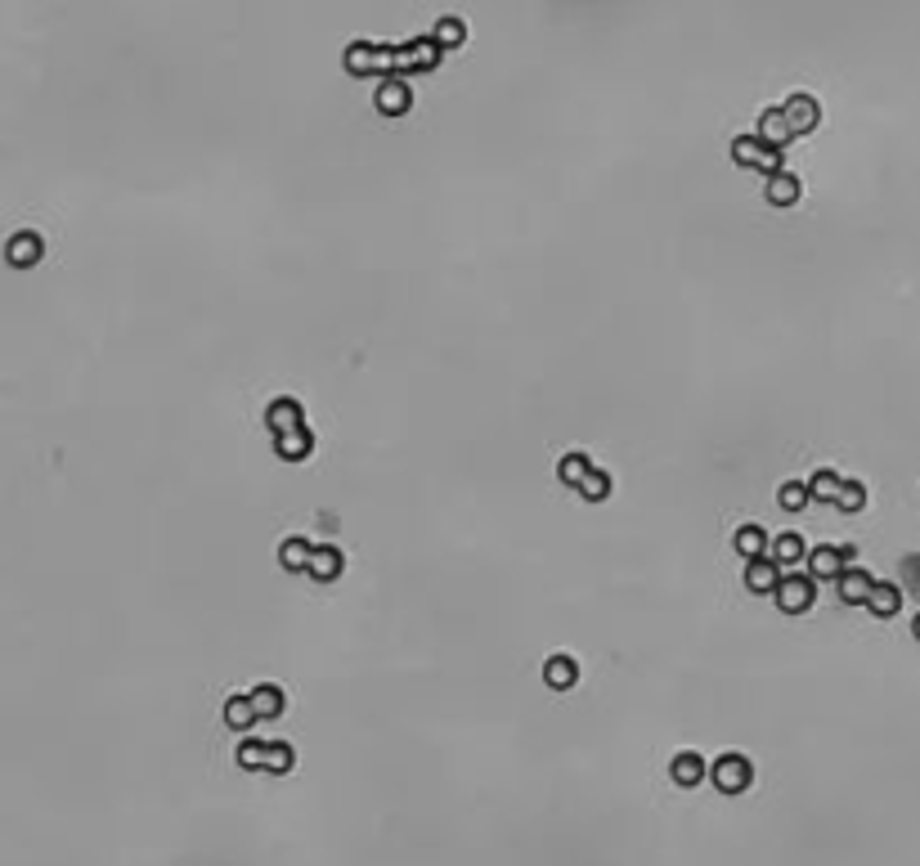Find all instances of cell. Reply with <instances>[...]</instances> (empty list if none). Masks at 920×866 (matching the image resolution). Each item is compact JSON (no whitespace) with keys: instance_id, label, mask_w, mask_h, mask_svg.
I'll return each mask as SVG.
<instances>
[{"instance_id":"obj_1","label":"cell","mask_w":920,"mask_h":866,"mask_svg":"<svg viewBox=\"0 0 920 866\" xmlns=\"http://www.w3.org/2000/svg\"><path fill=\"white\" fill-rule=\"evenodd\" d=\"M732 158H737V167H754V171H763V176H772V171L786 167L782 149L763 144L759 135H737V139H732Z\"/></svg>"},{"instance_id":"obj_2","label":"cell","mask_w":920,"mask_h":866,"mask_svg":"<svg viewBox=\"0 0 920 866\" xmlns=\"http://www.w3.org/2000/svg\"><path fill=\"white\" fill-rule=\"evenodd\" d=\"M346 72H355V77H369V72H386V77H395V50L386 45H369V41H355V45H346Z\"/></svg>"},{"instance_id":"obj_3","label":"cell","mask_w":920,"mask_h":866,"mask_svg":"<svg viewBox=\"0 0 920 866\" xmlns=\"http://www.w3.org/2000/svg\"><path fill=\"white\" fill-rule=\"evenodd\" d=\"M710 776H714V785L723 795H741V790H750V781H754V763L745 754H719Z\"/></svg>"},{"instance_id":"obj_4","label":"cell","mask_w":920,"mask_h":866,"mask_svg":"<svg viewBox=\"0 0 920 866\" xmlns=\"http://www.w3.org/2000/svg\"><path fill=\"white\" fill-rule=\"evenodd\" d=\"M776 606H782L786 615H804L817 597V580L813 574H782V584H776Z\"/></svg>"},{"instance_id":"obj_5","label":"cell","mask_w":920,"mask_h":866,"mask_svg":"<svg viewBox=\"0 0 920 866\" xmlns=\"http://www.w3.org/2000/svg\"><path fill=\"white\" fill-rule=\"evenodd\" d=\"M441 45L436 36H422V41H409V45H395V77L400 72H432L441 63Z\"/></svg>"},{"instance_id":"obj_6","label":"cell","mask_w":920,"mask_h":866,"mask_svg":"<svg viewBox=\"0 0 920 866\" xmlns=\"http://www.w3.org/2000/svg\"><path fill=\"white\" fill-rule=\"evenodd\" d=\"M844 566H854V548L839 543V548H813L808 552V574L813 580H839Z\"/></svg>"},{"instance_id":"obj_7","label":"cell","mask_w":920,"mask_h":866,"mask_svg":"<svg viewBox=\"0 0 920 866\" xmlns=\"http://www.w3.org/2000/svg\"><path fill=\"white\" fill-rule=\"evenodd\" d=\"M373 104H378V113H386V117H404V113L413 108V90H409L404 77H386V82L378 86Z\"/></svg>"},{"instance_id":"obj_8","label":"cell","mask_w":920,"mask_h":866,"mask_svg":"<svg viewBox=\"0 0 920 866\" xmlns=\"http://www.w3.org/2000/svg\"><path fill=\"white\" fill-rule=\"evenodd\" d=\"M782 108H786V121H791L795 135H813L822 126V104L813 95H791Z\"/></svg>"},{"instance_id":"obj_9","label":"cell","mask_w":920,"mask_h":866,"mask_svg":"<svg viewBox=\"0 0 920 866\" xmlns=\"http://www.w3.org/2000/svg\"><path fill=\"white\" fill-rule=\"evenodd\" d=\"M835 589H839V602H848V606H867L876 580H871L867 570H858V566H844V574L835 580Z\"/></svg>"},{"instance_id":"obj_10","label":"cell","mask_w":920,"mask_h":866,"mask_svg":"<svg viewBox=\"0 0 920 866\" xmlns=\"http://www.w3.org/2000/svg\"><path fill=\"white\" fill-rule=\"evenodd\" d=\"M265 426L274 431V436H283V431H297V426H306V413H301V404H297L292 395H278V400L265 409Z\"/></svg>"},{"instance_id":"obj_11","label":"cell","mask_w":920,"mask_h":866,"mask_svg":"<svg viewBox=\"0 0 920 866\" xmlns=\"http://www.w3.org/2000/svg\"><path fill=\"white\" fill-rule=\"evenodd\" d=\"M776 584H782V566H776L772 557L745 561V589L750 593H776Z\"/></svg>"},{"instance_id":"obj_12","label":"cell","mask_w":920,"mask_h":866,"mask_svg":"<svg viewBox=\"0 0 920 866\" xmlns=\"http://www.w3.org/2000/svg\"><path fill=\"white\" fill-rule=\"evenodd\" d=\"M341 570H346L341 548H332V543H315V552H310V574H315V580H319V584H332Z\"/></svg>"},{"instance_id":"obj_13","label":"cell","mask_w":920,"mask_h":866,"mask_svg":"<svg viewBox=\"0 0 920 866\" xmlns=\"http://www.w3.org/2000/svg\"><path fill=\"white\" fill-rule=\"evenodd\" d=\"M759 139L772 144V149H786V144L795 139V130H791V121H786V108H768V113L759 117Z\"/></svg>"},{"instance_id":"obj_14","label":"cell","mask_w":920,"mask_h":866,"mask_svg":"<svg viewBox=\"0 0 920 866\" xmlns=\"http://www.w3.org/2000/svg\"><path fill=\"white\" fill-rule=\"evenodd\" d=\"M274 449L278 458H288V463H301L315 454V436H310V426H297V431H283V436H274Z\"/></svg>"},{"instance_id":"obj_15","label":"cell","mask_w":920,"mask_h":866,"mask_svg":"<svg viewBox=\"0 0 920 866\" xmlns=\"http://www.w3.org/2000/svg\"><path fill=\"white\" fill-rule=\"evenodd\" d=\"M543 683H548L552 691H571V687L580 683V665H575V656H548V665H543Z\"/></svg>"},{"instance_id":"obj_16","label":"cell","mask_w":920,"mask_h":866,"mask_svg":"<svg viewBox=\"0 0 920 866\" xmlns=\"http://www.w3.org/2000/svg\"><path fill=\"white\" fill-rule=\"evenodd\" d=\"M867 611H871L876 620H893V615L902 611V589L876 580V589H871V597H867Z\"/></svg>"},{"instance_id":"obj_17","label":"cell","mask_w":920,"mask_h":866,"mask_svg":"<svg viewBox=\"0 0 920 866\" xmlns=\"http://www.w3.org/2000/svg\"><path fill=\"white\" fill-rule=\"evenodd\" d=\"M768 202H772V207H795V202H799V180H795L786 167L768 176Z\"/></svg>"},{"instance_id":"obj_18","label":"cell","mask_w":920,"mask_h":866,"mask_svg":"<svg viewBox=\"0 0 920 866\" xmlns=\"http://www.w3.org/2000/svg\"><path fill=\"white\" fill-rule=\"evenodd\" d=\"M669 772H674V781H678V785H700L705 776H710V763H705L696 750H682V754L674 759V768H669Z\"/></svg>"},{"instance_id":"obj_19","label":"cell","mask_w":920,"mask_h":866,"mask_svg":"<svg viewBox=\"0 0 920 866\" xmlns=\"http://www.w3.org/2000/svg\"><path fill=\"white\" fill-rule=\"evenodd\" d=\"M247 696H252V709H256V718H278V714H283V705H288V696H283V687H274V683H261V687H252Z\"/></svg>"},{"instance_id":"obj_20","label":"cell","mask_w":920,"mask_h":866,"mask_svg":"<svg viewBox=\"0 0 920 866\" xmlns=\"http://www.w3.org/2000/svg\"><path fill=\"white\" fill-rule=\"evenodd\" d=\"M41 252H45V247H41V238H36V234H27V230H23V234H14V238H10V247H5L10 265H19V269L36 265V261H41Z\"/></svg>"},{"instance_id":"obj_21","label":"cell","mask_w":920,"mask_h":866,"mask_svg":"<svg viewBox=\"0 0 920 866\" xmlns=\"http://www.w3.org/2000/svg\"><path fill=\"white\" fill-rule=\"evenodd\" d=\"M310 552H315V543L301 539V534H292V539H283L278 561H283V570H310Z\"/></svg>"},{"instance_id":"obj_22","label":"cell","mask_w":920,"mask_h":866,"mask_svg":"<svg viewBox=\"0 0 920 866\" xmlns=\"http://www.w3.org/2000/svg\"><path fill=\"white\" fill-rule=\"evenodd\" d=\"M732 548H737L745 561H754V557H768V534H763L759 526H741V530L732 534Z\"/></svg>"},{"instance_id":"obj_23","label":"cell","mask_w":920,"mask_h":866,"mask_svg":"<svg viewBox=\"0 0 920 866\" xmlns=\"http://www.w3.org/2000/svg\"><path fill=\"white\" fill-rule=\"evenodd\" d=\"M225 723L238 728V732H247V728L256 723V709H252V696H247V691H238V696L225 700Z\"/></svg>"},{"instance_id":"obj_24","label":"cell","mask_w":920,"mask_h":866,"mask_svg":"<svg viewBox=\"0 0 920 866\" xmlns=\"http://www.w3.org/2000/svg\"><path fill=\"white\" fill-rule=\"evenodd\" d=\"M839 485H844V476H839V472H830V467H822V472H813V476H808V494H813V498H822V503H835V498H839Z\"/></svg>"},{"instance_id":"obj_25","label":"cell","mask_w":920,"mask_h":866,"mask_svg":"<svg viewBox=\"0 0 920 866\" xmlns=\"http://www.w3.org/2000/svg\"><path fill=\"white\" fill-rule=\"evenodd\" d=\"M835 508H839V512H862V508H867V485H862V480H854V476H844Z\"/></svg>"},{"instance_id":"obj_26","label":"cell","mask_w":920,"mask_h":866,"mask_svg":"<svg viewBox=\"0 0 920 866\" xmlns=\"http://www.w3.org/2000/svg\"><path fill=\"white\" fill-rule=\"evenodd\" d=\"M589 472H593L589 454H565V458L557 463V480H561V485H580Z\"/></svg>"},{"instance_id":"obj_27","label":"cell","mask_w":920,"mask_h":866,"mask_svg":"<svg viewBox=\"0 0 920 866\" xmlns=\"http://www.w3.org/2000/svg\"><path fill=\"white\" fill-rule=\"evenodd\" d=\"M292 763H297V750L288 745V741H269L265 745V772H292Z\"/></svg>"},{"instance_id":"obj_28","label":"cell","mask_w":920,"mask_h":866,"mask_svg":"<svg viewBox=\"0 0 920 866\" xmlns=\"http://www.w3.org/2000/svg\"><path fill=\"white\" fill-rule=\"evenodd\" d=\"M432 36H436V45H441V50H458V45L467 41V23L449 14V19H441V23H436V32H432Z\"/></svg>"},{"instance_id":"obj_29","label":"cell","mask_w":920,"mask_h":866,"mask_svg":"<svg viewBox=\"0 0 920 866\" xmlns=\"http://www.w3.org/2000/svg\"><path fill=\"white\" fill-rule=\"evenodd\" d=\"M808 498H813V494H808V480H786L782 489H776V503H782L786 512H804Z\"/></svg>"},{"instance_id":"obj_30","label":"cell","mask_w":920,"mask_h":866,"mask_svg":"<svg viewBox=\"0 0 920 866\" xmlns=\"http://www.w3.org/2000/svg\"><path fill=\"white\" fill-rule=\"evenodd\" d=\"M804 552H808V548H804L799 534H782V539L772 543V561H776V566H791V561H799Z\"/></svg>"},{"instance_id":"obj_31","label":"cell","mask_w":920,"mask_h":866,"mask_svg":"<svg viewBox=\"0 0 920 866\" xmlns=\"http://www.w3.org/2000/svg\"><path fill=\"white\" fill-rule=\"evenodd\" d=\"M575 489H580V494H584L589 503H602V498L611 494V476H606L602 467H593V472H589V476H584V480H580Z\"/></svg>"},{"instance_id":"obj_32","label":"cell","mask_w":920,"mask_h":866,"mask_svg":"<svg viewBox=\"0 0 920 866\" xmlns=\"http://www.w3.org/2000/svg\"><path fill=\"white\" fill-rule=\"evenodd\" d=\"M238 768L261 772V768H265V745H261V741H243V745H238Z\"/></svg>"},{"instance_id":"obj_33","label":"cell","mask_w":920,"mask_h":866,"mask_svg":"<svg viewBox=\"0 0 920 866\" xmlns=\"http://www.w3.org/2000/svg\"><path fill=\"white\" fill-rule=\"evenodd\" d=\"M911 633H916V642H920V615H916V624H911Z\"/></svg>"}]
</instances>
